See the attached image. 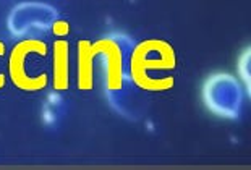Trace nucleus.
<instances>
[{
  "mask_svg": "<svg viewBox=\"0 0 251 170\" xmlns=\"http://www.w3.org/2000/svg\"><path fill=\"white\" fill-rule=\"evenodd\" d=\"M201 94L202 102L209 112L222 119H238L247 91L237 76L226 72H217L207 76Z\"/></svg>",
  "mask_w": 251,
  "mask_h": 170,
  "instance_id": "f257e3e1",
  "label": "nucleus"
},
{
  "mask_svg": "<svg viewBox=\"0 0 251 170\" xmlns=\"http://www.w3.org/2000/svg\"><path fill=\"white\" fill-rule=\"evenodd\" d=\"M58 20L57 10L44 2H23L8 13L7 28L15 38H23L33 31H49Z\"/></svg>",
  "mask_w": 251,
  "mask_h": 170,
  "instance_id": "f03ea898",
  "label": "nucleus"
},
{
  "mask_svg": "<svg viewBox=\"0 0 251 170\" xmlns=\"http://www.w3.org/2000/svg\"><path fill=\"white\" fill-rule=\"evenodd\" d=\"M250 60H251V49L247 47L243 50L242 57L238 58V79L242 81L247 94L251 93V84H250Z\"/></svg>",
  "mask_w": 251,
  "mask_h": 170,
  "instance_id": "7ed1b4c3",
  "label": "nucleus"
}]
</instances>
